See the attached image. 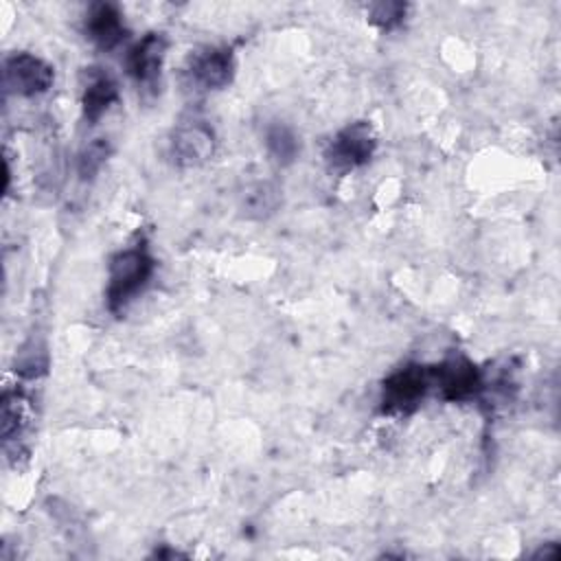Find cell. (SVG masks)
<instances>
[{"label": "cell", "mask_w": 561, "mask_h": 561, "mask_svg": "<svg viewBox=\"0 0 561 561\" xmlns=\"http://www.w3.org/2000/svg\"><path fill=\"white\" fill-rule=\"evenodd\" d=\"M432 383L445 401H467L482 390V375L473 362L454 355L432 368Z\"/></svg>", "instance_id": "obj_5"}, {"label": "cell", "mask_w": 561, "mask_h": 561, "mask_svg": "<svg viewBox=\"0 0 561 561\" xmlns=\"http://www.w3.org/2000/svg\"><path fill=\"white\" fill-rule=\"evenodd\" d=\"M53 79V68L31 53H13L4 61V85L20 96H37L46 92Z\"/></svg>", "instance_id": "obj_6"}, {"label": "cell", "mask_w": 561, "mask_h": 561, "mask_svg": "<svg viewBox=\"0 0 561 561\" xmlns=\"http://www.w3.org/2000/svg\"><path fill=\"white\" fill-rule=\"evenodd\" d=\"M33 419V408L31 399L24 397L22 392H4L2 397V416H0V432L2 438L18 440L31 425Z\"/></svg>", "instance_id": "obj_11"}, {"label": "cell", "mask_w": 561, "mask_h": 561, "mask_svg": "<svg viewBox=\"0 0 561 561\" xmlns=\"http://www.w3.org/2000/svg\"><path fill=\"white\" fill-rule=\"evenodd\" d=\"M265 147H267L270 156L283 167L291 164L298 156V149H300L296 134L283 123H272L265 129Z\"/></svg>", "instance_id": "obj_13"}, {"label": "cell", "mask_w": 561, "mask_h": 561, "mask_svg": "<svg viewBox=\"0 0 561 561\" xmlns=\"http://www.w3.org/2000/svg\"><path fill=\"white\" fill-rule=\"evenodd\" d=\"M167 53V37L162 33H147L136 42L125 59L129 77L145 90H153L160 79L162 61Z\"/></svg>", "instance_id": "obj_8"}, {"label": "cell", "mask_w": 561, "mask_h": 561, "mask_svg": "<svg viewBox=\"0 0 561 561\" xmlns=\"http://www.w3.org/2000/svg\"><path fill=\"white\" fill-rule=\"evenodd\" d=\"M432 386L430 366L408 364L383 381L381 410L388 414H410L419 408Z\"/></svg>", "instance_id": "obj_3"}, {"label": "cell", "mask_w": 561, "mask_h": 561, "mask_svg": "<svg viewBox=\"0 0 561 561\" xmlns=\"http://www.w3.org/2000/svg\"><path fill=\"white\" fill-rule=\"evenodd\" d=\"M280 204V188L274 182L250 184L241 195V210L250 219H265L276 213Z\"/></svg>", "instance_id": "obj_12"}, {"label": "cell", "mask_w": 561, "mask_h": 561, "mask_svg": "<svg viewBox=\"0 0 561 561\" xmlns=\"http://www.w3.org/2000/svg\"><path fill=\"white\" fill-rule=\"evenodd\" d=\"M156 270V261L145 248V243L125 248L110 259V276H107V309L112 313H121L136 294L149 283Z\"/></svg>", "instance_id": "obj_1"}, {"label": "cell", "mask_w": 561, "mask_h": 561, "mask_svg": "<svg viewBox=\"0 0 561 561\" xmlns=\"http://www.w3.org/2000/svg\"><path fill=\"white\" fill-rule=\"evenodd\" d=\"M408 13V4L403 2H377L368 9V20L381 31H392L403 24Z\"/></svg>", "instance_id": "obj_15"}, {"label": "cell", "mask_w": 561, "mask_h": 561, "mask_svg": "<svg viewBox=\"0 0 561 561\" xmlns=\"http://www.w3.org/2000/svg\"><path fill=\"white\" fill-rule=\"evenodd\" d=\"M110 156V142L105 138H96L83 147L79 153V175L83 180H90L99 173V169L105 164Z\"/></svg>", "instance_id": "obj_14"}, {"label": "cell", "mask_w": 561, "mask_h": 561, "mask_svg": "<svg viewBox=\"0 0 561 561\" xmlns=\"http://www.w3.org/2000/svg\"><path fill=\"white\" fill-rule=\"evenodd\" d=\"M116 99H118L116 81L107 72H101L99 68H92L88 72V83L83 85V94H81V105H83L85 121L94 125L110 110V105Z\"/></svg>", "instance_id": "obj_10"}, {"label": "cell", "mask_w": 561, "mask_h": 561, "mask_svg": "<svg viewBox=\"0 0 561 561\" xmlns=\"http://www.w3.org/2000/svg\"><path fill=\"white\" fill-rule=\"evenodd\" d=\"M85 33L99 48L112 50L125 39L127 28L123 24L121 11L114 4L99 2L92 4L85 15Z\"/></svg>", "instance_id": "obj_9"}, {"label": "cell", "mask_w": 561, "mask_h": 561, "mask_svg": "<svg viewBox=\"0 0 561 561\" xmlns=\"http://www.w3.org/2000/svg\"><path fill=\"white\" fill-rule=\"evenodd\" d=\"M215 151V134L204 121H184L171 134V158L178 167H199Z\"/></svg>", "instance_id": "obj_7"}, {"label": "cell", "mask_w": 561, "mask_h": 561, "mask_svg": "<svg viewBox=\"0 0 561 561\" xmlns=\"http://www.w3.org/2000/svg\"><path fill=\"white\" fill-rule=\"evenodd\" d=\"M232 72V50L224 46H208L193 53L184 68L186 81L195 90H219L230 83Z\"/></svg>", "instance_id": "obj_4"}, {"label": "cell", "mask_w": 561, "mask_h": 561, "mask_svg": "<svg viewBox=\"0 0 561 561\" xmlns=\"http://www.w3.org/2000/svg\"><path fill=\"white\" fill-rule=\"evenodd\" d=\"M375 147H377V136L373 125L368 121H355V123H348L344 129H340L331 138L324 151V158L329 169L342 175L357 167H364L373 158Z\"/></svg>", "instance_id": "obj_2"}]
</instances>
